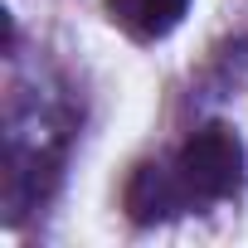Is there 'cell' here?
Returning a JSON list of instances; mask_svg holds the SVG:
<instances>
[{
  "instance_id": "cell-1",
  "label": "cell",
  "mask_w": 248,
  "mask_h": 248,
  "mask_svg": "<svg viewBox=\"0 0 248 248\" xmlns=\"http://www.w3.org/2000/svg\"><path fill=\"white\" fill-rule=\"evenodd\" d=\"M175 175L190 195L195 209L204 204H219V200H233L243 190V141L233 127H224V122H209V127H200L180 151H175Z\"/></svg>"
},
{
  "instance_id": "cell-2",
  "label": "cell",
  "mask_w": 248,
  "mask_h": 248,
  "mask_svg": "<svg viewBox=\"0 0 248 248\" xmlns=\"http://www.w3.org/2000/svg\"><path fill=\"white\" fill-rule=\"evenodd\" d=\"M122 204H127L132 224H166V219L195 209L185 185H180V175H175V166H161V161H146V166L132 170Z\"/></svg>"
},
{
  "instance_id": "cell-3",
  "label": "cell",
  "mask_w": 248,
  "mask_h": 248,
  "mask_svg": "<svg viewBox=\"0 0 248 248\" xmlns=\"http://www.w3.org/2000/svg\"><path fill=\"white\" fill-rule=\"evenodd\" d=\"M185 15H190V0H107V20L137 44L166 39Z\"/></svg>"
}]
</instances>
